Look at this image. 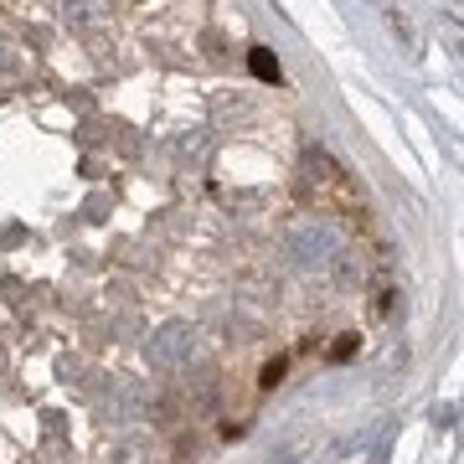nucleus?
<instances>
[{
    "label": "nucleus",
    "instance_id": "1",
    "mask_svg": "<svg viewBox=\"0 0 464 464\" xmlns=\"http://www.w3.org/2000/svg\"><path fill=\"white\" fill-rule=\"evenodd\" d=\"M253 72H258V78H268V83H274V78H279V67H274V57H264V52H258V57H253Z\"/></svg>",
    "mask_w": 464,
    "mask_h": 464
}]
</instances>
